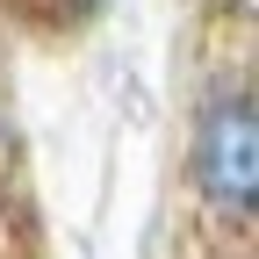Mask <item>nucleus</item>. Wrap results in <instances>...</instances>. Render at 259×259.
I'll use <instances>...</instances> for the list:
<instances>
[{
    "mask_svg": "<svg viewBox=\"0 0 259 259\" xmlns=\"http://www.w3.org/2000/svg\"><path fill=\"white\" fill-rule=\"evenodd\" d=\"M194 194L223 223H245L259 202V108L238 79H216L194 108Z\"/></svg>",
    "mask_w": 259,
    "mask_h": 259,
    "instance_id": "obj_1",
    "label": "nucleus"
},
{
    "mask_svg": "<svg viewBox=\"0 0 259 259\" xmlns=\"http://www.w3.org/2000/svg\"><path fill=\"white\" fill-rule=\"evenodd\" d=\"M72 8H79V15H87V8H94V0H72Z\"/></svg>",
    "mask_w": 259,
    "mask_h": 259,
    "instance_id": "obj_2",
    "label": "nucleus"
}]
</instances>
